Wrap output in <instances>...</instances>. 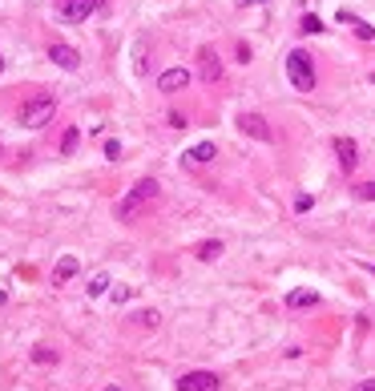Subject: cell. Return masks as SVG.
I'll return each mask as SVG.
<instances>
[{
  "instance_id": "obj_1",
  "label": "cell",
  "mask_w": 375,
  "mask_h": 391,
  "mask_svg": "<svg viewBox=\"0 0 375 391\" xmlns=\"http://www.w3.org/2000/svg\"><path fill=\"white\" fill-rule=\"evenodd\" d=\"M158 190H162V186H158L154 178H142V181H137V186L130 190V194H125L121 202H117V218H121V222H130V218H137V214H142V210L149 206V202L158 198Z\"/></svg>"
},
{
  "instance_id": "obj_2",
  "label": "cell",
  "mask_w": 375,
  "mask_h": 391,
  "mask_svg": "<svg viewBox=\"0 0 375 391\" xmlns=\"http://www.w3.org/2000/svg\"><path fill=\"white\" fill-rule=\"evenodd\" d=\"M53 114H57V101H53L49 93H36L33 101L20 105L17 121L25 125V130H41V125H49V121H53Z\"/></svg>"
},
{
  "instance_id": "obj_3",
  "label": "cell",
  "mask_w": 375,
  "mask_h": 391,
  "mask_svg": "<svg viewBox=\"0 0 375 391\" xmlns=\"http://www.w3.org/2000/svg\"><path fill=\"white\" fill-rule=\"evenodd\" d=\"M287 77L299 93H311L315 89V65H311V57L303 49H291L287 53Z\"/></svg>"
},
{
  "instance_id": "obj_4",
  "label": "cell",
  "mask_w": 375,
  "mask_h": 391,
  "mask_svg": "<svg viewBox=\"0 0 375 391\" xmlns=\"http://www.w3.org/2000/svg\"><path fill=\"white\" fill-rule=\"evenodd\" d=\"M93 8H97V0H61L57 4V17L65 20V25H81V20H89Z\"/></svg>"
},
{
  "instance_id": "obj_5",
  "label": "cell",
  "mask_w": 375,
  "mask_h": 391,
  "mask_svg": "<svg viewBox=\"0 0 375 391\" xmlns=\"http://www.w3.org/2000/svg\"><path fill=\"white\" fill-rule=\"evenodd\" d=\"M222 383H218V375L214 371H186L178 379V391H218Z\"/></svg>"
},
{
  "instance_id": "obj_6",
  "label": "cell",
  "mask_w": 375,
  "mask_h": 391,
  "mask_svg": "<svg viewBox=\"0 0 375 391\" xmlns=\"http://www.w3.org/2000/svg\"><path fill=\"white\" fill-rule=\"evenodd\" d=\"M198 69H202V81H206V85L222 81V61H218V53H214V49L198 53Z\"/></svg>"
},
{
  "instance_id": "obj_7",
  "label": "cell",
  "mask_w": 375,
  "mask_h": 391,
  "mask_svg": "<svg viewBox=\"0 0 375 391\" xmlns=\"http://www.w3.org/2000/svg\"><path fill=\"white\" fill-rule=\"evenodd\" d=\"M238 130H243L246 137L271 142V125H266V117H259V114H238Z\"/></svg>"
},
{
  "instance_id": "obj_8",
  "label": "cell",
  "mask_w": 375,
  "mask_h": 391,
  "mask_svg": "<svg viewBox=\"0 0 375 391\" xmlns=\"http://www.w3.org/2000/svg\"><path fill=\"white\" fill-rule=\"evenodd\" d=\"M49 61H53V65H61L65 73H77V69H81V53L69 49V45H53V49H49Z\"/></svg>"
},
{
  "instance_id": "obj_9",
  "label": "cell",
  "mask_w": 375,
  "mask_h": 391,
  "mask_svg": "<svg viewBox=\"0 0 375 391\" xmlns=\"http://www.w3.org/2000/svg\"><path fill=\"white\" fill-rule=\"evenodd\" d=\"M214 158H218V146H214V142H198V146L186 149V165H206V162H214Z\"/></svg>"
},
{
  "instance_id": "obj_10",
  "label": "cell",
  "mask_w": 375,
  "mask_h": 391,
  "mask_svg": "<svg viewBox=\"0 0 375 391\" xmlns=\"http://www.w3.org/2000/svg\"><path fill=\"white\" fill-rule=\"evenodd\" d=\"M335 153H339V165L351 174L355 170V162H359V149H355V142L351 137H335Z\"/></svg>"
},
{
  "instance_id": "obj_11",
  "label": "cell",
  "mask_w": 375,
  "mask_h": 391,
  "mask_svg": "<svg viewBox=\"0 0 375 391\" xmlns=\"http://www.w3.org/2000/svg\"><path fill=\"white\" fill-rule=\"evenodd\" d=\"M158 85H162V93H174V89H186V85H190V73H186V69H165L162 77H158Z\"/></svg>"
},
{
  "instance_id": "obj_12",
  "label": "cell",
  "mask_w": 375,
  "mask_h": 391,
  "mask_svg": "<svg viewBox=\"0 0 375 391\" xmlns=\"http://www.w3.org/2000/svg\"><path fill=\"white\" fill-rule=\"evenodd\" d=\"M287 307H291V310L319 307V291H311V287H303V291H291V294H287Z\"/></svg>"
},
{
  "instance_id": "obj_13",
  "label": "cell",
  "mask_w": 375,
  "mask_h": 391,
  "mask_svg": "<svg viewBox=\"0 0 375 391\" xmlns=\"http://www.w3.org/2000/svg\"><path fill=\"white\" fill-rule=\"evenodd\" d=\"M73 275H77V259H61L53 266V287H65Z\"/></svg>"
},
{
  "instance_id": "obj_14",
  "label": "cell",
  "mask_w": 375,
  "mask_h": 391,
  "mask_svg": "<svg viewBox=\"0 0 375 391\" xmlns=\"http://www.w3.org/2000/svg\"><path fill=\"white\" fill-rule=\"evenodd\" d=\"M109 287H114V278L105 275V270H97V275L89 278V287H85V291H89V299H101V294L109 291Z\"/></svg>"
},
{
  "instance_id": "obj_15",
  "label": "cell",
  "mask_w": 375,
  "mask_h": 391,
  "mask_svg": "<svg viewBox=\"0 0 375 391\" xmlns=\"http://www.w3.org/2000/svg\"><path fill=\"white\" fill-rule=\"evenodd\" d=\"M339 20L343 25H355V33H359V41H375V29L367 25V20H355L351 13H339Z\"/></svg>"
},
{
  "instance_id": "obj_16",
  "label": "cell",
  "mask_w": 375,
  "mask_h": 391,
  "mask_svg": "<svg viewBox=\"0 0 375 391\" xmlns=\"http://www.w3.org/2000/svg\"><path fill=\"white\" fill-rule=\"evenodd\" d=\"M194 254H198L202 262H214L218 254H222V242H218V238H210V242H202V246H198Z\"/></svg>"
},
{
  "instance_id": "obj_17",
  "label": "cell",
  "mask_w": 375,
  "mask_h": 391,
  "mask_svg": "<svg viewBox=\"0 0 375 391\" xmlns=\"http://www.w3.org/2000/svg\"><path fill=\"white\" fill-rule=\"evenodd\" d=\"M149 53H146V41H137V49H133V69L137 73H149V61H146Z\"/></svg>"
},
{
  "instance_id": "obj_18",
  "label": "cell",
  "mask_w": 375,
  "mask_h": 391,
  "mask_svg": "<svg viewBox=\"0 0 375 391\" xmlns=\"http://www.w3.org/2000/svg\"><path fill=\"white\" fill-rule=\"evenodd\" d=\"M77 142H81V133H77V130H69L65 137H61V153H73V149H77Z\"/></svg>"
},
{
  "instance_id": "obj_19",
  "label": "cell",
  "mask_w": 375,
  "mask_h": 391,
  "mask_svg": "<svg viewBox=\"0 0 375 391\" xmlns=\"http://www.w3.org/2000/svg\"><path fill=\"white\" fill-rule=\"evenodd\" d=\"M303 33H323V20L315 17V13H307L303 17Z\"/></svg>"
},
{
  "instance_id": "obj_20",
  "label": "cell",
  "mask_w": 375,
  "mask_h": 391,
  "mask_svg": "<svg viewBox=\"0 0 375 391\" xmlns=\"http://www.w3.org/2000/svg\"><path fill=\"white\" fill-rule=\"evenodd\" d=\"M33 363H57V351H49V347H36V351H33Z\"/></svg>"
},
{
  "instance_id": "obj_21",
  "label": "cell",
  "mask_w": 375,
  "mask_h": 391,
  "mask_svg": "<svg viewBox=\"0 0 375 391\" xmlns=\"http://www.w3.org/2000/svg\"><path fill=\"white\" fill-rule=\"evenodd\" d=\"M355 198H363V202H375V181H363V186H355Z\"/></svg>"
},
{
  "instance_id": "obj_22",
  "label": "cell",
  "mask_w": 375,
  "mask_h": 391,
  "mask_svg": "<svg viewBox=\"0 0 375 391\" xmlns=\"http://www.w3.org/2000/svg\"><path fill=\"white\" fill-rule=\"evenodd\" d=\"M158 319H162L158 310H142V315H137V323L142 327H158Z\"/></svg>"
},
{
  "instance_id": "obj_23",
  "label": "cell",
  "mask_w": 375,
  "mask_h": 391,
  "mask_svg": "<svg viewBox=\"0 0 375 391\" xmlns=\"http://www.w3.org/2000/svg\"><path fill=\"white\" fill-rule=\"evenodd\" d=\"M105 158H109V162H117V158H121V146H117V142H105Z\"/></svg>"
},
{
  "instance_id": "obj_24",
  "label": "cell",
  "mask_w": 375,
  "mask_h": 391,
  "mask_svg": "<svg viewBox=\"0 0 375 391\" xmlns=\"http://www.w3.org/2000/svg\"><path fill=\"white\" fill-rule=\"evenodd\" d=\"M294 210H299V214L311 210V194H299V198H294Z\"/></svg>"
},
{
  "instance_id": "obj_25",
  "label": "cell",
  "mask_w": 375,
  "mask_h": 391,
  "mask_svg": "<svg viewBox=\"0 0 375 391\" xmlns=\"http://www.w3.org/2000/svg\"><path fill=\"white\" fill-rule=\"evenodd\" d=\"M355 391H375V379H363V383H359Z\"/></svg>"
},
{
  "instance_id": "obj_26",
  "label": "cell",
  "mask_w": 375,
  "mask_h": 391,
  "mask_svg": "<svg viewBox=\"0 0 375 391\" xmlns=\"http://www.w3.org/2000/svg\"><path fill=\"white\" fill-rule=\"evenodd\" d=\"M238 4H266V0H238Z\"/></svg>"
},
{
  "instance_id": "obj_27",
  "label": "cell",
  "mask_w": 375,
  "mask_h": 391,
  "mask_svg": "<svg viewBox=\"0 0 375 391\" xmlns=\"http://www.w3.org/2000/svg\"><path fill=\"white\" fill-rule=\"evenodd\" d=\"M105 391H121V387H117V383H109V387H105Z\"/></svg>"
},
{
  "instance_id": "obj_28",
  "label": "cell",
  "mask_w": 375,
  "mask_h": 391,
  "mask_svg": "<svg viewBox=\"0 0 375 391\" xmlns=\"http://www.w3.org/2000/svg\"><path fill=\"white\" fill-rule=\"evenodd\" d=\"M0 73H4V57H0Z\"/></svg>"
}]
</instances>
